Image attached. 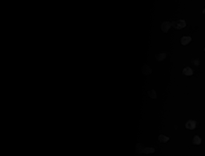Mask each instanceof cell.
<instances>
[{
    "label": "cell",
    "mask_w": 205,
    "mask_h": 156,
    "mask_svg": "<svg viewBox=\"0 0 205 156\" xmlns=\"http://www.w3.org/2000/svg\"><path fill=\"white\" fill-rule=\"evenodd\" d=\"M203 14H205V8H204V10H203Z\"/></svg>",
    "instance_id": "cell-13"
},
{
    "label": "cell",
    "mask_w": 205,
    "mask_h": 156,
    "mask_svg": "<svg viewBox=\"0 0 205 156\" xmlns=\"http://www.w3.org/2000/svg\"><path fill=\"white\" fill-rule=\"evenodd\" d=\"M169 139H170L169 137H167L163 135H160V136L158 137V140L160 141V143H165L167 142H168Z\"/></svg>",
    "instance_id": "cell-8"
},
{
    "label": "cell",
    "mask_w": 205,
    "mask_h": 156,
    "mask_svg": "<svg viewBox=\"0 0 205 156\" xmlns=\"http://www.w3.org/2000/svg\"><path fill=\"white\" fill-rule=\"evenodd\" d=\"M144 148L143 147V144H141V143H138L136 145V148H135V151H136L137 153H142L143 149Z\"/></svg>",
    "instance_id": "cell-12"
},
{
    "label": "cell",
    "mask_w": 205,
    "mask_h": 156,
    "mask_svg": "<svg viewBox=\"0 0 205 156\" xmlns=\"http://www.w3.org/2000/svg\"><path fill=\"white\" fill-rule=\"evenodd\" d=\"M172 26V25L171 22H162V24H161V30H162V31L163 33H167Z\"/></svg>",
    "instance_id": "cell-2"
},
{
    "label": "cell",
    "mask_w": 205,
    "mask_h": 156,
    "mask_svg": "<svg viewBox=\"0 0 205 156\" xmlns=\"http://www.w3.org/2000/svg\"><path fill=\"white\" fill-rule=\"evenodd\" d=\"M182 73L186 76H192L193 74V70L191 67H189V66H187V67H185L183 70Z\"/></svg>",
    "instance_id": "cell-5"
},
{
    "label": "cell",
    "mask_w": 205,
    "mask_h": 156,
    "mask_svg": "<svg viewBox=\"0 0 205 156\" xmlns=\"http://www.w3.org/2000/svg\"><path fill=\"white\" fill-rule=\"evenodd\" d=\"M202 143V139L200 136H198V135H195L194 137H193V140H192V143L194 144V145H200Z\"/></svg>",
    "instance_id": "cell-7"
},
{
    "label": "cell",
    "mask_w": 205,
    "mask_h": 156,
    "mask_svg": "<svg viewBox=\"0 0 205 156\" xmlns=\"http://www.w3.org/2000/svg\"><path fill=\"white\" fill-rule=\"evenodd\" d=\"M155 152V149L152 148V147H146V148H143L142 153H144V154H152V153Z\"/></svg>",
    "instance_id": "cell-10"
},
{
    "label": "cell",
    "mask_w": 205,
    "mask_h": 156,
    "mask_svg": "<svg viewBox=\"0 0 205 156\" xmlns=\"http://www.w3.org/2000/svg\"><path fill=\"white\" fill-rule=\"evenodd\" d=\"M142 72H143V74H145V75H148V74H150L151 73L152 71H151V69L150 68L148 65H145V66H143V68H142Z\"/></svg>",
    "instance_id": "cell-6"
},
{
    "label": "cell",
    "mask_w": 205,
    "mask_h": 156,
    "mask_svg": "<svg viewBox=\"0 0 205 156\" xmlns=\"http://www.w3.org/2000/svg\"><path fill=\"white\" fill-rule=\"evenodd\" d=\"M192 42V38L190 36H183L180 39V42L183 46H187Z\"/></svg>",
    "instance_id": "cell-4"
},
{
    "label": "cell",
    "mask_w": 205,
    "mask_h": 156,
    "mask_svg": "<svg viewBox=\"0 0 205 156\" xmlns=\"http://www.w3.org/2000/svg\"><path fill=\"white\" fill-rule=\"evenodd\" d=\"M172 27L175 29H176V30L183 29L187 26L186 22L183 19H180V20H177V21H175V22H173L172 23Z\"/></svg>",
    "instance_id": "cell-1"
},
{
    "label": "cell",
    "mask_w": 205,
    "mask_h": 156,
    "mask_svg": "<svg viewBox=\"0 0 205 156\" xmlns=\"http://www.w3.org/2000/svg\"><path fill=\"white\" fill-rule=\"evenodd\" d=\"M166 57H167V54L165 53H160V54H157L155 55V59H156L157 61H162V60L165 59Z\"/></svg>",
    "instance_id": "cell-9"
},
{
    "label": "cell",
    "mask_w": 205,
    "mask_h": 156,
    "mask_svg": "<svg viewBox=\"0 0 205 156\" xmlns=\"http://www.w3.org/2000/svg\"><path fill=\"white\" fill-rule=\"evenodd\" d=\"M196 126V122L195 120H188L185 124V127L188 130H195Z\"/></svg>",
    "instance_id": "cell-3"
},
{
    "label": "cell",
    "mask_w": 205,
    "mask_h": 156,
    "mask_svg": "<svg viewBox=\"0 0 205 156\" xmlns=\"http://www.w3.org/2000/svg\"><path fill=\"white\" fill-rule=\"evenodd\" d=\"M148 94L150 98H151V99H156L157 98V94H156V92L154 90H151L148 92Z\"/></svg>",
    "instance_id": "cell-11"
},
{
    "label": "cell",
    "mask_w": 205,
    "mask_h": 156,
    "mask_svg": "<svg viewBox=\"0 0 205 156\" xmlns=\"http://www.w3.org/2000/svg\"><path fill=\"white\" fill-rule=\"evenodd\" d=\"M204 51H205V48H204Z\"/></svg>",
    "instance_id": "cell-14"
}]
</instances>
